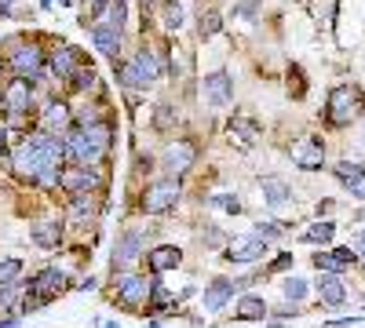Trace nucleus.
<instances>
[{"instance_id": "38", "label": "nucleus", "mask_w": 365, "mask_h": 328, "mask_svg": "<svg viewBox=\"0 0 365 328\" xmlns=\"http://www.w3.org/2000/svg\"><path fill=\"white\" fill-rule=\"evenodd\" d=\"M354 255L365 259V230H358V237H354Z\"/></svg>"}, {"instance_id": "3", "label": "nucleus", "mask_w": 365, "mask_h": 328, "mask_svg": "<svg viewBox=\"0 0 365 328\" xmlns=\"http://www.w3.org/2000/svg\"><path fill=\"white\" fill-rule=\"evenodd\" d=\"M329 121L336 125V128H344V125H351V121H358L361 117V92L354 84H336L329 92Z\"/></svg>"}, {"instance_id": "5", "label": "nucleus", "mask_w": 365, "mask_h": 328, "mask_svg": "<svg viewBox=\"0 0 365 328\" xmlns=\"http://www.w3.org/2000/svg\"><path fill=\"white\" fill-rule=\"evenodd\" d=\"M63 285H66V274L58 270V266H48V270H41L34 281H29V292H34V300L26 295V307H41V303H48L51 295L63 292Z\"/></svg>"}, {"instance_id": "6", "label": "nucleus", "mask_w": 365, "mask_h": 328, "mask_svg": "<svg viewBox=\"0 0 365 328\" xmlns=\"http://www.w3.org/2000/svg\"><path fill=\"white\" fill-rule=\"evenodd\" d=\"M289 157L303 171H318L325 164V142L322 139H299V142L289 146Z\"/></svg>"}, {"instance_id": "29", "label": "nucleus", "mask_w": 365, "mask_h": 328, "mask_svg": "<svg viewBox=\"0 0 365 328\" xmlns=\"http://www.w3.org/2000/svg\"><path fill=\"white\" fill-rule=\"evenodd\" d=\"M161 22H165V29H179V22H182V8L175 4V0H165V8H161Z\"/></svg>"}, {"instance_id": "8", "label": "nucleus", "mask_w": 365, "mask_h": 328, "mask_svg": "<svg viewBox=\"0 0 365 328\" xmlns=\"http://www.w3.org/2000/svg\"><path fill=\"white\" fill-rule=\"evenodd\" d=\"M154 295V285H146V277L139 274H117V300L125 307H139Z\"/></svg>"}, {"instance_id": "25", "label": "nucleus", "mask_w": 365, "mask_h": 328, "mask_svg": "<svg viewBox=\"0 0 365 328\" xmlns=\"http://www.w3.org/2000/svg\"><path fill=\"white\" fill-rule=\"evenodd\" d=\"M51 70L63 77V80H73L77 77V51L73 48H63V51L51 58Z\"/></svg>"}, {"instance_id": "24", "label": "nucleus", "mask_w": 365, "mask_h": 328, "mask_svg": "<svg viewBox=\"0 0 365 328\" xmlns=\"http://www.w3.org/2000/svg\"><path fill=\"white\" fill-rule=\"evenodd\" d=\"M256 135H259V128L252 121H241V117H234V121H230V139L241 146V150H249V146L256 142Z\"/></svg>"}, {"instance_id": "13", "label": "nucleus", "mask_w": 365, "mask_h": 328, "mask_svg": "<svg viewBox=\"0 0 365 328\" xmlns=\"http://www.w3.org/2000/svg\"><path fill=\"white\" fill-rule=\"evenodd\" d=\"M91 41H96L99 55H117L120 51V26H113L110 18H99L96 26H91Z\"/></svg>"}, {"instance_id": "17", "label": "nucleus", "mask_w": 365, "mask_h": 328, "mask_svg": "<svg viewBox=\"0 0 365 328\" xmlns=\"http://www.w3.org/2000/svg\"><path fill=\"white\" fill-rule=\"evenodd\" d=\"M267 255V241H259V237H237V241L230 245V263H256Z\"/></svg>"}, {"instance_id": "1", "label": "nucleus", "mask_w": 365, "mask_h": 328, "mask_svg": "<svg viewBox=\"0 0 365 328\" xmlns=\"http://www.w3.org/2000/svg\"><path fill=\"white\" fill-rule=\"evenodd\" d=\"M63 154H66V142L55 139V135H48V132H41V135H26V139L15 146L11 164H15V171H19L22 179H34V183L51 186V183H58L55 171H58V161H63Z\"/></svg>"}, {"instance_id": "19", "label": "nucleus", "mask_w": 365, "mask_h": 328, "mask_svg": "<svg viewBox=\"0 0 365 328\" xmlns=\"http://www.w3.org/2000/svg\"><path fill=\"white\" fill-rule=\"evenodd\" d=\"M318 295H322L325 307H340V303H347V285L340 281V274H322L318 277Z\"/></svg>"}, {"instance_id": "31", "label": "nucleus", "mask_w": 365, "mask_h": 328, "mask_svg": "<svg viewBox=\"0 0 365 328\" xmlns=\"http://www.w3.org/2000/svg\"><path fill=\"white\" fill-rule=\"evenodd\" d=\"M19 274H22V263L19 259H4V263H0V285H11Z\"/></svg>"}, {"instance_id": "10", "label": "nucleus", "mask_w": 365, "mask_h": 328, "mask_svg": "<svg viewBox=\"0 0 365 328\" xmlns=\"http://www.w3.org/2000/svg\"><path fill=\"white\" fill-rule=\"evenodd\" d=\"M143 252V233L139 230H125L117 237V245H113V274L117 270H125V266H132Z\"/></svg>"}, {"instance_id": "39", "label": "nucleus", "mask_w": 365, "mask_h": 328, "mask_svg": "<svg viewBox=\"0 0 365 328\" xmlns=\"http://www.w3.org/2000/svg\"><path fill=\"white\" fill-rule=\"evenodd\" d=\"M4 11H11V0H0V15H4Z\"/></svg>"}, {"instance_id": "32", "label": "nucleus", "mask_w": 365, "mask_h": 328, "mask_svg": "<svg viewBox=\"0 0 365 328\" xmlns=\"http://www.w3.org/2000/svg\"><path fill=\"white\" fill-rule=\"evenodd\" d=\"M252 237H259V241H274V237H282V223H259Z\"/></svg>"}, {"instance_id": "26", "label": "nucleus", "mask_w": 365, "mask_h": 328, "mask_svg": "<svg viewBox=\"0 0 365 328\" xmlns=\"http://www.w3.org/2000/svg\"><path fill=\"white\" fill-rule=\"evenodd\" d=\"M267 314V303L259 300V295H241L237 300V317L241 321H259Z\"/></svg>"}, {"instance_id": "28", "label": "nucleus", "mask_w": 365, "mask_h": 328, "mask_svg": "<svg viewBox=\"0 0 365 328\" xmlns=\"http://www.w3.org/2000/svg\"><path fill=\"white\" fill-rule=\"evenodd\" d=\"M34 241H37L41 248H55V245H58V226H51V223L37 226V230H34Z\"/></svg>"}, {"instance_id": "40", "label": "nucleus", "mask_w": 365, "mask_h": 328, "mask_svg": "<svg viewBox=\"0 0 365 328\" xmlns=\"http://www.w3.org/2000/svg\"><path fill=\"white\" fill-rule=\"evenodd\" d=\"M150 4H158V0H143V8H150Z\"/></svg>"}, {"instance_id": "14", "label": "nucleus", "mask_w": 365, "mask_h": 328, "mask_svg": "<svg viewBox=\"0 0 365 328\" xmlns=\"http://www.w3.org/2000/svg\"><path fill=\"white\" fill-rule=\"evenodd\" d=\"M132 70H135V77H139L143 88L154 84V80L161 77V58H158V51H154V48H139V55L132 58Z\"/></svg>"}, {"instance_id": "2", "label": "nucleus", "mask_w": 365, "mask_h": 328, "mask_svg": "<svg viewBox=\"0 0 365 328\" xmlns=\"http://www.w3.org/2000/svg\"><path fill=\"white\" fill-rule=\"evenodd\" d=\"M106 146H110V128H106V125H88V128L70 132L66 154H70L77 164H84V168H96V161L106 154Z\"/></svg>"}, {"instance_id": "11", "label": "nucleus", "mask_w": 365, "mask_h": 328, "mask_svg": "<svg viewBox=\"0 0 365 328\" xmlns=\"http://www.w3.org/2000/svg\"><path fill=\"white\" fill-rule=\"evenodd\" d=\"M11 70H15L22 80L41 77V70H44V55H41V48H34V44L15 48V55H11Z\"/></svg>"}, {"instance_id": "4", "label": "nucleus", "mask_w": 365, "mask_h": 328, "mask_svg": "<svg viewBox=\"0 0 365 328\" xmlns=\"http://www.w3.org/2000/svg\"><path fill=\"white\" fill-rule=\"evenodd\" d=\"M175 201H179V179H161V183H154L143 194V212L161 216L168 208H175Z\"/></svg>"}, {"instance_id": "35", "label": "nucleus", "mask_w": 365, "mask_h": 328, "mask_svg": "<svg viewBox=\"0 0 365 328\" xmlns=\"http://www.w3.org/2000/svg\"><path fill=\"white\" fill-rule=\"evenodd\" d=\"M19 295V285H0V310H8Z\"/></svg>"}, {"instance_id": "21", "label": "nucleus", "mask_w": 365, "mask_h": 328, "mask_svg": "<svg viewBox=\"0 0 365 328\" xmlns=\"http://www.w3.org/2000/svg\"><path fill=\"white\" fill-rule=\"evenodd\" d=\"M179 259H182V252H179L175 245H161V248H154V252H150V270H154V274L175 270V266H179Z\"/></svg>"}, {"instance_id": "12", "label": "nucleus", "mask_w": 365, "mask_h": 328, "mask_svg": "<svg viewBox=\"0 0 365 328\" xmlns=\"http://www.w3.org/2000/svg\"><path fill=\"white\" fill-rule=\"evenodd\" d=\"M194 161H197V150H194L190 142H168V146H165V157H161L165 171H175V175L190 171Z\"/></svg>"}, {"instance_id": "27", "label": "nucleus", "mask_w": 365, "mask_h": 328, "mask_svg": "<svg viewBox=\"0 0 365 328\" xmlns=\"http://www.w3.org/2000/svg\"><path fill=\"white\" fill-rule=\"evenodd\" d=\"M332 233H336V226H332V223H314L307 233H303V241H307V245H329Z\"/></svg>"}, {"instance_id": "18", "label": "nucleus", "mask_w": 365, "mask_h": 328, "mask_svg": "<svg viewBox=\"0 0 365 328\" xmlns=\"http://www.w3.org/2000/svg\"><path fill=\"white\" fill-rule=\"evenodd\" d=\"M351 263H354V248H336V252H318L314 255L318 274H344Z\"/></svg>"}, {"instance_id": "34", "label": "nucleus", "mask_w": 365, "mask_h": 328, "mask_svg": "<svg viewBox=\"0 0 365 328\" xmlns=\"http://www.w3.org/2000/svg\"><path fill=\"white\" fill-rule=\"evenodd\" d=\"M212 204H216V208H223V212H241L237 197H230V194H220V197H212Z\"/></svg>"}, {"instance_id": "20", "label": "nucleus", "mask_w": 365, "mask_h": 328, "mask_svg": "<svg viewBox=\"0 0 365 328\" xmlns=\"http://www.w3.org/2000/svg\"><path fill=\"white\" fill-rule=\"evenodd\" d=\"M66 125H70V106L66 102H51L44 110V117H41V128L55 139H58V132H66Z\"/></svg>"}, {"instance_id": "22", "label": "nucleus", "mask_w": 365, "mask_h": 328, "mask_svg": "<svg viewBox=\"0 0 365 328\" xmlns=\"http://www.w3.org/2000/svg\"><path fill=\"white\" fill-rule=\"evenodd\" d=\"M234 281H227V277H220V281H212L208 288H205V310H220L230 295H234Z\"/></svg>"}, {"instance_id": "41", "label": "nucleus", "mask_w": 365, "mask_h": 328, "mask_svg": "<svg viewBox=\"0 0 365 328\" xmlns=\"http://www.w3.org/2000/svg\"><path fill=\"white\" fill-rule=\"evenodd\" d=\"M0 142H4V128H0Z\"/></svg>"}, {"instance_id": "7", "label": "nucleus", "mask_w": 365, "mask_h": 328, "mask_svg": "<svg viewBox=\"0 0 365 328\" xmlns=\"http://www.w3.org/2000/svg\"><path fill=\"white\" fill-rule=\"evenodd\" d=\"M99 183H103V175L96 168H84V164H73L58 175V186L66 194H91V190H99Z\"/></svg>"}, {"instance_id": "30", "label": "nucleus", "mask_w": 365, "mask_h": 328, "mask_svg": "<svg viewBox=\"0 0 365 328\" xmlns=\"http://www.w3.org/2000/svg\"><path fill=\"white\" fill-rule=\"evenodd\" d=\"M282 292H285V300H289V303H299L303 295H307V281H303V277H289Z\"/></svg>"}, {"instance_id": "9", "label": "nucleus", "mask_w": 365, "mask_h": 328, "mask_svg": "<svg viewBox=\"0 0 365 328\" xmlns=\"http://www.w3.org/2000/svg\"><path fill=\"white\" fill-rule=\"evenodd\" d=\"M201 99L208 102V106H227L230 99H234V77L230 73H208L205 80H201Z\"/></svg>"}, {"instance_id": "23", "label": "nucleus", "mask_w": 365, "mask_h": 328, "mask_svg": "<svg viewBox=\"0 0 365 328\" xmlns=\"http://www.w3.org/2000/svg\"><path fill=\"white\" fill-rule=\"evenodd\" d=\"M263 201L270 208H282L285 201H292V190L282 183V179H263Z\"/></svg>"}, {"instance_id": "37", "label": "nucleus", "mask_w": 365, "mask_h": 328, "mask_svg": "<svg viewBox=\"0 0 365 328\" xmlns=\"http://www.w3.org/2000/svg\"><path fill=\"white\" fill-rule=\"evenodd\" d=\"M91 80H96V73H91V70H81V73L73 77V88H88Z\"/></svg>"}, {"instance_id": "15", "label": "nucleus", "mask_w": 365, "mask_h": 328, "mask_svg": "<svg viewBox=\"0 0 365 328\" xmlns=\"http://www.w3.org/2000/svg\"><path fill=\"white\" fill-rule=\"evenodd\" d=\"M29 99H34V84L22 80V77H19V80H11V84L4 88V110H8V113H15V117L29 110Z\"/></svg>"}, {"instance_id": "33", "label": "nucleus", "mask_w": 365, "mask_h": 328, "mask_svg": "<svg viewBox=\"0 0 365 328\" xmlns=\"http://www.w3.org/2000/svg\"><path fill=\"white\" fill-rule=\"evenodd\" d=\"M220 29V15L216 11H208V15H201V37H212Z\"/></svg>"}, {"instance_id": "16", "label": "nucleus", "mask_w": 365, "mask_h": 328, "mask_svg": "<svg viewBox=\"0 0 365 328\" xmlns=\"http://www.w3.org/2000/svg\"><path fill=\"white\" fill-rule=\"evenodd\" d=\"M332 175L340 179V183L351 190V197L365 201V168L361 164H351V161H340L336 168H332Z\"/></svg>"}, {"instance_id": "36", "label": "nucleus", "mask_w": 365, "mask_h": 328, "mask_svg": "<svg viewBox=\"0 0 365 328\" xmlns=\"http://www.w3.org/2000/svg\"><path fill=\"white\" fill-rule=\"evenodd\" d=\"M154 125H158L161 132H168V128H172V106H161V110H158V117H154Z\"/></svg>"}]
</instances>
